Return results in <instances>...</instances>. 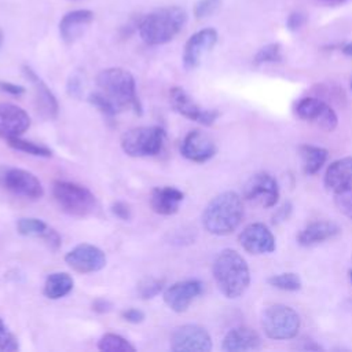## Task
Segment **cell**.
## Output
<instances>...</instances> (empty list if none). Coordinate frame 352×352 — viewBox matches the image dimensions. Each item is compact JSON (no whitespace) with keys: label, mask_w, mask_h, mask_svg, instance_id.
<instances>
[{"label":"cell","mask_w":352,"mask_h":352,"mask_svg":"<svg viewBox=\"0 0 352 352\" xmlns=\"http://www.w3.org/2000/svg\"><path fill=\"white\" fill-rule=\"evenodd\" d=\"M3 38H4V34H3V30L0 29V47H1V44H3Z\"/></svg>","instance_id":"cell-46"},{"label":"cell","mask_w":352,"mask_h":352,"mask_svg":"<svg viewBox=\"0 0 352 352\" xmlns=\"http://www.w3.org/2000/svg\"><path fill=\"white\" fill-rule=\"evenodd\" d=\"M183 199V191L176 187H155L150 195V206L155 213L169 216L179 210V205Z\"/></svg>","instance_id":"cell-23"},{"label":"cell","mask_w":352,"mask_h":352,"mask_svg":"<svg viewBox=\"0 0 352 352\" xmlns=\"http://www.w3.org/2000/svg\"><path fill=\"white\" fill-rule=\"evenodd\" d=\"M73 278L67 272H52L44 282V296L50 300H58L72 292Z\"/></svg>","instance_id":"cell-26"},{"label":"cell","mask_w":352,"mask_h":352,"mask_svg":"<svg viewBox=\"0 0 352 352\" xmlns=\"http://www.w3.org/2000/svg\"><path fill=\"white\" fill-rule=\"evenodd\" d=\"M16 349H18L16 337L8 330V327L0 318V352H14Z\"/></svg>","instance_id":"cell-36"},{"label":"cell","mask_w":352,"mask_h":352,"mask_svg":"<svg viewBox=\"0 0 352 352\" xmlns=\"http://www.w3.org/2000/svg\"><path fill=\"white\" fill-rule=\"evenodd\" d=\"M121 318L129 323H140L144 319V314L138 308H128L121 312Z\"/></svg>","instance_id":"cell-40"},{"label":"cell","mask_w":352,"mask_h":352,"mask_svg":"<svg viewBox=\"0 0 352 352\" xmlns=\"http://www.w3.org/2000/svg\"><path fill=\"white\" fill-rule=\"evenodd\" d=\"M348 278H349V280H351V283H352V270L348 271Z\"/></svg>","instance_id":"cell-47"},{"label":"cell","mask_w":352,"mask_h":352,"mask_svg":"<svg viewBox=\"0 0 352 352\" xmlns=\"http://www.w3.org/2000/svg\"><path fill=\"white\" fill-rule=\"evenodd\" d=\"M16 230L21 235L44 239L47 242V245L54 250L58 249L59 245H60L59 234L52 227H50L47 223H44L40 219L22 217L16 223Z\"/></svg>","instance_id":"cell-24"},{"label":"cell","mask_w":352,"mask_h":352,"mask_svg":"<svg viewBox=\"0 0 352 352\" xmlns=\"http://www.w3.org/2000/svg\"><path fill=\"white\" fill-rule=\"evenodd\" d=\"M187 22V12L179 6L162 7L144 15L138 23L140 38L148 45H161L183 29Z\"/></svg>","instance_id":"cell-3"},{"label":"cell","mask_w":352,"mask_h":352,"mask_svg":"<svg viewBox=\"0 0 352 352\" xmlns=\"http://www.w3.org/2000/svg\"><path fill=\"white\" fill-rule=\"evenodd\" d=\"M221 348L226 352L257 351L261 348V338L256 330L246 326H239L227 331L223 338Z\"/></svg>","instance_id":"cell-21"},{"label":"cell","mask_w":352,"mask_h":352,"mask_svg":"<svg viewBox=\"0 0 352 352\" xmlns=\"http://www.w3.org/2000/svg\"><path fill=\"white\" fill-rule=\"evenodd\" d=\"M0 91L7 92L12 96H21L22 94H25V88L22 85H16L10 81H0Z\"/></svg>","instance_id":"cell-41"},{"label":"cell","mask_w":352,"mask_h":352,"mask_svg":"<svg viewBox=\"0 0 352 352\" xmlns=\"http://www.w3.org/2000/svg\"><path fill=\"white\" fill-rule=\"evenodd\" d=\"M349 85H351V91H352V77H351V81H349Z\"/></svg>","instance_id":"cell-48"},{"label":"cell","mask_w":352,"mask_h":352,"mask_svg":"<svg viewBox=\"0 0 352 352\" xmlns=\"http://www.w3.org/2000/svg\"><path fill=\"white\" fill-rule=\"evenodd\" d=\"M267 282L270 286L279 290H285V292H297L302 286L301 278L296 272L275 274V275H271Z\"/></svg>","instance_id":"cell-29"},{"label":"cell","mask_w":352,"mask_h":352,"mask_svg":"<svg viewBox=\"0 0 352 352\" xmlns=\"http://www.w3.org/2000/svg\"><path fill=\"white\" fill-rule=\"evenodd\" d=\"M243 198L253 201L263 208H272L279 198V186L276 179L268 172L252 175L243 184Z\"/></svg>","instance_id":"cell-9"},{"label":"cell","mask_w":352,"mask_h":352,"mask_svg":"<svg viewBox=\"0 0 352 352\" xmlns=\"http://www.w3.org/2000/svg\"><path fill=\"white\" fill-rule=\"evenodd\" d=\"M99 92L109 99L118 111L132 109L142 114V104L136 95V82L133 76L121 67H109L96 76Z\"/></svg>","instance_id":"cell-4"},{"label":"cell","mask_w":352,"mask_h":352,"mask_svg":"<svg viewBox=\"0 0 352 352\" xmlns=\"http://www.w3.org/2000/svg\"><path fill=\"white\" fill-rule=\"evenodd\" d=\"M111 213H113L116 217H118L120 220H124V221L129 220L131 216H132V210H131L129 205L125 204V202H122V201H117V202H114V204L111 205Z\"/></svg>","instance_id":"cell-38"},{"label":"cell","mask_w":352,"mask_h":352,"mask_svg":"<svg viewBox=\"0 0 352 352\" xmlns=\"http://www.w3.org/2000/svg\"><path fill=\"white\" fill-rule=\"evenodd\" d=\"M324 186L336 192L352 187V157H342L333 161L324 172Z\"/></svg>","instance_id":"cell-22"},{"label":"cell","mask_w":352,"mask_h":352,"mask_svg":"<svg viewBox=\"0 0 352 352\" xmlns=\"http://www.w3.org/2000/svg\"><path fill=\"white\" fill-rule=\"evenodd\" d=\"M212 274L219 290L227 298L241 297L250 285L249 265L234 249H224L216 256Z\"/></svg>","instance_id":"cell-1"},{"label":"cell","mask_w":352,"mask_h":352,"mask_svg":"<svg viewBox=\"0 0 352 352\" xmlns=\"http://www.w3.org/2000/svg\"><path fill=\"white\" fill-rule=\"evenodd\" d=\"M318 1H320L323 4H327V6H340V4L345 3L346 0H318Z\"/></svg>","instance_id":"cell-45"},{"label":"cell","mask_w":352,"mask_h":352,"mask_svg":"<svg viewBox=\"0 0 352 352\" xmlns=\"http://www.w3.org/2000/svg\"><path fill=\"white\" fill-rule=\"evenodd\" d=\"M290 210H292L290 204H285L283 206H280V208L276 210L275 216H274V223H275V221L286 220V219H287V216H289V213H290Z\"/></svg>","instance_id":"cell-43"},{"label":"cell","mask_w":352,"mask_h":352,"mask_svg":"<svg viewBox=\"0 0 352 352\" xmlns=\"http://www.w3.org/2000/svg\"><path fill=\"white\" fill-rule=\"evenodd\" d=\"M170 106L183 117L209 126L214 124L220 113L216 109H204L182 87H172L169 91Z\"/></svg>","instance_id":"cell-10"},{"label":"cell","mask_w":352,"mask_h":352,"mask_svg":"<svg viewBox=\"0 0 352 352\" xmlns=\"http://www.w3.org/2000/svg\"><path fill=\"white\" fill-rule=\"evenodd\" d=\"M164 289V280L155 278H144L139 286L138 292L142 298H153Z\"/></svg>","instance_id":"cell-34"},{"label":"cell","mask_w":352,"mask_h":352,"mask_svg":"<svg viewBox=\"0 0 352 352\" xmlns=\"http://www.w3.org/2000/svg\"><path fill=\"white\" fill-rule=\"evenodd\" d=\"M202 289L204 285L198 279L180 280L165 289L164 301L173 312L182 314L187 311L192 300L202 293Z\"/></svg>","instance_id":"cell-15"},{"label":"cell","mask_w":352,"mask_h":352,"mask_svg":"<svg viewBox=\"0 0 352 352\" xmlns=\"http://www.w3.org/2000/svg\"><path fill=\"white\" fill-rule=\"evenodd\" d=\"M341 51L346 55V56H352V43H346L342 45Z\"/></svg>","instance_id":"cell-44"},{"label":"cell","mask_w":352,"mask_h":352,"mask_svg":"<svg viewBox=\"0 0 352 352\" xmlns=\"http://www.w3.org/2000/svg\"><path fill=\"white\" fill-rule=\"evenodd\" d=\"M294 113L298 118L315 124L326 132L334 131L338 124V117L336 111L327 103L314 96L301 98L296 103Z\"/></svg>","instance_id":"cell-8"},{"label":"cell","mask_w":352,"mask_h":352,"mask_svg":"<svg viewBox=\"0 0 352 352\" xmlns=\"http://www.w3.org/2000/svg\"><path fill=\"white\" fill-rule=\"evenodd\" d=\"M98 348L102 352H135L136 351V348L126 338L114 333L103 334L98 342Z\"/></svg>","instance_id":"cell-28"},{"label":"cell","mask_w":352,"mask_h":352,"mask_svg":"<svg viewBox=\"0 0 352 352\" xmlns=\"http://www.w3.org/2000/svg\"><path fill=\"white\" fill-rule=\"evenodd\" d=\"M243 219V202L235 191H224L206 205L202 224L209 234L228 235L238 228Z\"/></svg>","instance_id":"cell-2"},{"label":"cell","mask_w":352,"mask_h":352,"mask_svg":"<svg viewBox=\"0 0 352 352\" xmlns=\"http://www.w3.org/2000/svg\"><path fill=\"white\" fill-rule=\"evenodd\" d=\"M22 72H23L25 77L33 85L34 100H36L37 109L41 113V116H44L47 118H55L58 116V109H59L55 95L51 92V89L47 87V84L36 74V72L30 66L23 65Z\"/></svg>","instance_id":"cell-19"},{"label":"cell","mask_w":352,"mask_h":352,"mask_svg":"<svg viewBox=\"0 0 352 352\" xmlns=\"http://www.w3.org/2000/svg\"><path fill=\"white\" fill-rule=\"evenodd\" d=\"M170 349L175 352H209L212 338L206 329L199 324H183L172 333Z\"/></svg>","instance_id":"cell-11"},{"label":"cell","mask_w":352,"mask_h":352,"mask_svg":"<svg viewBox=\"0 0 352 352\" xmlns=\"http://www.w3.org/2000/svg\"><path fill=\"white\" fill-rule=\"evenodd\" d=\"M30 126L29 114L19 106L0 103V138L8 140L21 136Z\"/></svg>","instance_id":"cell-18"},{"label":"cell","mask_w":352,"mask_h":352,"mask_svg":"<svg viewBox=\"0 0 352 352\" xmlns=\"http://www.w3.org/2000/svg\"><path fill=\"white\" fill-rule=\"evenodd\" d=\"M282 60V48L279 43H270L264 47H261L253 59L254 65H263V63H274Z\"/></svg>","instance_id":"cell-31"},{"label":"cell","mask_w":352,"mask_h":352,"mask_svg":"<svg viewBox=\"0 0 352 352\" xmlns=\"http://www.w3.org/2000/svg\"><path fill=\"white\" fill-rule=\"evenodd\" d=\"M67 92L70 96L73 98H80L81 96V92H82V82H81V78L80 76H70L69 81H67Z\"/></svg>","instance_id":"cell-39"},{"label":"cell","mask_w":352,"mask_h":352,"mask_svg":"<svg viewBox=\"0 0 352 352\" xmlns=\"http://www.w3.org/2000/svg\"><path fill=\"white\" fill-rule=\"evenodd\" d=\"M217 43V32L213 28H205L188 37L183 50V65L187 70L199 66L204 55Z\"/></svg>","instance_id":"cell-13"},{"label":"cell","mask_w":352,"mask_h":352,"mask_svg":"<svg viewBox=\"0 0 352 352\" xmlns=\"http://www.w3.org/2000/svg\"><path fill=\"white\" fill-rule=\"evenodd\" d=\"M165 131L158 125L136 126L121 136V148L129 157H150L161 151Z\"/></svg>","instance_id":"cell-7"},{"label":"cell","mask_w":352,"mask_h":352,"mask_svg":"<svg viewBox=\"0 0 352 352\" xmlns=\"http://www.w3.org/2000/svg\"><path fill=\"white\" fill-rule=\"evenodd\" d=\"M298 153L302 161V169L307 175H315L327 160V150L319 146L301 144Z\"/></svg>","instance_id":"cell-27"},{"label":"cell","mask_w":352,"mask_h":352,"mask_svg":"<svg viewBox=\"0 0 352 352\" xmlns=\"http://www.w3.org/2000/svg\"><path fill=\"white\" fill-rule=\"evenodd\" d=\"M221 6V0H198L194 4L192 12L197 19H205L213 15Z\"/></svg>","instance_id":"cell-35"},{"label":"cell","mask_w":352,"mask_h":352,"mask_svg":"<svg viewBox=\"0 0 352 352\" xmlns=\"http://www.w3.org/2000/svg\"><path fill=\"white\" fill-rule=\"evenodd\" d=\"M3 180L4 186L15 195L29 199H38L44 194L40 180L29 170L11 168L4 173Z\"/></svg>","instance_id":"cell-16"},{"label":"cell","mask_w":352,"mask_h":352,"mask_svg":"<svg viewBox=\"0 0 352 352\" xmlns=\"http://www.w3.org/2000/svg\"><path fill=\"white\" fill-rule=\"evenodd\" d=\"M305 22H307L305 14H302L301 11H293L292 14H289V16L286 19V26H287L289 30L296 32L300 28H302Z\"/></svg>","instance_id":"cell-37"},{"label":"cell","mask_w":352,"mask_h":352,"mask_svg":"<svg viewBox=\"0 0 352 352\" xmlns=\"http://www.w3.org/2000/svg\"><path fill=\"white\" fill-rule=\"evenodd\" d=\"M261 326L265 336L275 341L292 340L298 334L301 319L297 311L285 304H274L264 309Z\"/></svg>","instance_id":"cell-5"},{"label":"cell","mask_w":352,"mask_h":352,"mask_svg":"<svg viewBox=\"0 0 352 352\" xmlns=\"http://www.w3.org/2000/svg\"><path fill=\"white\" fill-rule=\"evenodd\" d=\"M242 249L250 254H268L275 250V236L263 223L248 224L238 236Z\"/></svg>","instance_id":"cell-14"},{"label":"cell","mask_w":352,"mask_h":352,"mask_svg":"<svg viewBox=\"0 0 352 352\" xmlns=\"http://www.w3.org/2000/svg\"><path fill=\"white\" fill-rule=\"evenodd\" d=\"M113 305L109 300L106 298H96L94 302H92V309L95 312H99V314H106L109 311H111Z\"/></svg>","instance_id":"cell-42"},{"label":"cell","mask_w":352,"mask_h":352,"mask_svg":"<svg viewBox=\"0 0 352 352\" xmlns=\"http://www.w3.org/2000/svg\"><path fill=\"white\" fill-rule=\"evenodd\" d=\"M95 15L91 10H73L66 12L59 21V34L67 44L78 40L91 25Z\"/></svg>","instance_id":"cell-20"},{"label":"cell","mask_w":352,"mask_h":352,"mask_svg":"<svg viewBox=\"0 0 352 352\" xmlns=\"http://www.w3.org/2000/svg\"><path fill=\"white\" fill-rule=\"evenodd\" d=\"M66 264L81 274L100 271L106 265V254L102 249L91 243H80L65 256Z\"/></svg>","instance_id":"cell-12"},{"label":"cell","mask_w":352,"mask_h":352,"mask_svg":"<svg viewBox=\"0 0 352 352\" xmlns=\"http://www.w3.org/2000/svg\"><path fill=\"white\" fill-rule=\"evenodd\" d=\"M52 195L59 208L72 216L82 217L96 208L95 195L87 187L72 182L56 180L52 184Z\"/></svg>","instance_id":"cell-6"},{"label":"cell","mask_w":352,"mask_h":352,"mask_svg":"<svg viewBox=\"0 0 352 352\" xmlns=\"http://www.w3.org/2000/svg\"><path fill=\"white\" fill-rule=\"evenodd\" d=\"M88 100H89V103H91L92 106H95L100 113H103V114L107 116V117H113V116H116L117 113H120V111L116 109V106H114L109 99H106L99 91H95V92L89 94Z\"/></svg>","instance_id":"cell-33"},{"label":"cell","mask_w":352,"mask_h":352,"mask_svg":"<svg viewBox=\"0 0 352 352\" xmlns=\"http://www.w3.org/2000/svg\"><path fill=\"white\" fill-rule=\"evenodd\" d=\"M180 153L192 162H206L216 154V143L208 133L194 129L184 136Z\"/></svg>","instance_id":"cell-17"},{"label":"cell","mask_w":352,"mask_h":352,"mask_svg":"<svg viewBox=\"0 0 352 352\" xmlns=\"http://www.w3.org/2000/svg\"><path fill=\"white\" fill-rule=\"evenodd\" d=\"M7 143H8L10 147H12L18 151H23V153L30 154V155H36V157H51L52 155V151L48 147H45L43 144L33 143L30 140L21 139L19 136L8 139Z\"/></svg>","instance_id":"cell-30"},{"label":"cell","mask_w":352,"mask_h":352,"mask_svg":"<svg viewBox=\"0 0 352 352\" xmlns=\"http://www.w3.org/2000/svg\"><path fill=\"white\" fill-rule=\"evenodd\" d=\"M334 205L344 216H346L349 220H352V187L336 191L334 192Z\"/></svg>","instance_id":"cell-32"},{"label":"cell","mask_w":352,"mask_h":352,"mask_svg":"<svg viewBox=\"0 0 352 352\" xmlns=\"http://www.w3.org/2000/svg\"><path fill=\"white\" fill-rule=\"evenodd\" d=\"M341 228L327 220H318L305 226L297 235V242L301 246H314L338 235Z\"/></svg>","instance_id":"cell-25"}]
</instances>
